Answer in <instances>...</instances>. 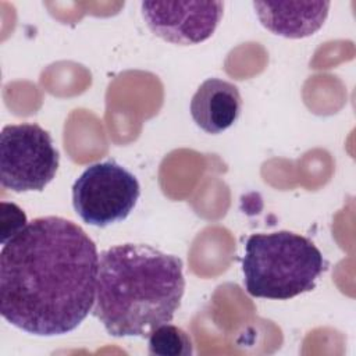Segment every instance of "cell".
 <instances>
[{
	"mask_svg": "<svg viewBox=\"0 0 356 356\" xmlns=\"http://www.w3.org/2000/svg\"><path fill=\"white\" fill-rule=\"evenodd\" d=\"M142 15L149 29L174 44H197L218 26L222 1H142Z\"/></svg>",
	"mask_w": 356,
	"mask_h": 356,
	"instance_id": "cell-6",
	"label": "cell"
},
{
	"mask_svg": "<svg viewBox=\"0 0 356 356\" xmlns=\"http://www.w3.org/2000/svg\"><path fill=\"white\" fill-rule=\"evenodd\" d=\"M184 291L179 257L142 243L115 245L99 256L92 312L113 337L147 338L172 321Z\"/></svg>",
	"mask_w": 356,
	"mask_h": 356,
	"instance_id": "cell-2",
	"label": "cell"
},
{
	"mask_svg": "<svg viewBox=\"0 0 356 356\" xmlns=\"http://www.w3.org/2000/svg\"><path fill=\"white\" fill-rule=\"evenodd\" d=\"M327 267L320 249L291 231L253 234L245 242L243 284L254 298L286 300L310 292Z\"/></svg>",
	"mask_w": 356,
	"mask_h": 356,
	"instance_id": "cell-3",
	"label": "cell"
},
{
	"mask_svg": "<svg viewBox=\"0 0 356 356\" xmlns=\"http://www.w3.org/2000/svg\"><path fill=\"white\" fill-rule=\"evenodd\" d=\"M136 177L114 160L89 165L72 185V204L83 222L107 227L125 220L136 206Z\"/></svg>",
	"mask_w": 356,
	"mask_h": 356,
	"instance_id": "cell-5",
	"label": "cell"
},
{
	"mask_svg": "<svg viewBox=\"0 0 356 356\" xmlns=\"http://www.w3.org/2000/svg\"><path fill=\"white\" fill-rule=\"evenodd\" d=\"M99 253L75 222L47 216L32 220L3 243L0 312L33 335L74 331L93 309Z\"/></svg>",
	"mask_w": 356,
	"mask_h": 356,
	"instance_id": "cell-1",
	"label": "cell"
},
{
	"mask_svg": "<svg viewBox=\"0 0 356 356\" xmlns=\"http://www.w3.org/2000/svg\"><path fill=\"white\" fill-rule=\"evenodd\" d=\"M330 1H254L261 25L270 32L302 39L316 33L328 17Z\"/></svg>",
	"mask_w": 356,
	"mask_h": 356,
	"instance_id": "cell-7",
	"label": "cell"
},
{
	"mask_svg": "<svg viewBox=\"0 0 356 356\" xmlns=\"http://www.w3.org/2000/svg\"><path fill=\"white\" fill-rule=\"evenodd\" d=\"M60 154L38 124L6 125L0 134V184L13 192L43 191L56 177Z\"/></svg>",
	"mask_w": 356,
	"mask_h": 356,
	"instance_id": "cell-4",
	"label": "cell"
},
{
	"mask_svg": "<svg viewBox=\"0 0 356 356\" xmlns=\"http://www.w3.org/2000/svg\"><path fill=\"white\" fill-rule=\"evenodd\" d=\"M147 339L150 355L191 356L193 353V345L189 335L170 323L153 330Z\"/></svg>",
	"mask_w": 356,
	"mask_h": 356,
	"instance_id": "cell-9",
	"label": "cell"
},
{
	"mask_svg": "<svg viewBox=\"0 0 356 356\" xmlns=\"http://www.w3.org/2000/svg\"><path fill=\"white\" fill-rule=\"evenodd\" d=\"M241 108L239 89L220 78L206 79L191 100L192 118L207 134H220L228 129L238 120Z\"/></svg>",
	"mask_w": 356,
	"mask_h": 356,
	"instance_id": "cell-8",
	"label": "cell"
}]
</instances>
